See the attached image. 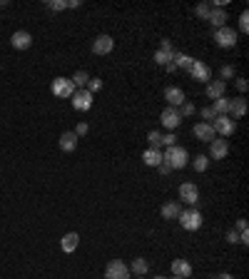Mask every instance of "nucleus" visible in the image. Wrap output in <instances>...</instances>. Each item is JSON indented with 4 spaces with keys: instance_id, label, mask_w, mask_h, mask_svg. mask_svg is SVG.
Listing matches in <instances>:
<instances>
[{
    "instance_id": "1",
    "label": "nucleus",
    "mask_w": 249,
    "mask_h": 279,
    "mask_svg": "<svg viewBox=\"0 0 249 279\" xmlns=\"http://www.w3.org/2000/svg\"><path fill=\"white\" fill-rule=\"evenodd\" d=\"M162 165H167L170 170H182V167L189 165V152L180 145H172L162 152Z\"/></svg>"
},
{
    "instance_id": "2",
    "label": "nucleus",
    "mask_w": 249,
    "mask_h": 279,
    "mask_svg": "<svg viewBox=\"0 0 249 279\" xmlns=\"http://www.w3.org/2000/svg\"><path fill=\"white\" fill-rule=\"evenodd\" d=\"M177 219H180V224L185 227L187 232H197V229L202 227V215H199V210H194V207H189V210H182Z\"/></svg>"
},
{
    "instance_id": "3",
    "label": "nucleus",
    "mask_w": 249,
    "mask_h": 279,
    "mask_svg": "<svg viewBox=\"0 0 249 279\" xmlns=\"http://www.w3.org/2000/svg\"><path fill=\"white\" fill-rule=\"evenodd\" d=\"M105 279H130V267L122 259H112L105 267Z\"/></svg>"
},
{
    "instance_id": "4",
    "label": "nucleus",
    "mask_w": 249,
    "mask_h": 279,
    "mask_svg": "<svg viewBox=\"0 0 249 279\" xmlns=\"http://www.w3.org/2000/svg\"><path fill=\"white\" fill-rule=\"evenodd\" d=\"M212 127H215V132L222 135V137H232L234 130H237V123H234L229 115H217L215 123H212Z\"/></svg>"
},
{
    "instance_id": "5",
    "label": "nucleus",
    "mask_w": 249,
    "mask_h": 279,
    "mask_svg": "<svg viewBox=\"0 0 249 279\" xmlns=\"http://www.w3.org/2000/svg\"><path fill=\"white\" fill-rule=\"evenodd\" d=\"M189 75H192V80H197V83H210V80H212V67H210L207 62L194 60L192 67H189Z\"/></svg>"
},
{
    "instance_id": "6",
    "label": "nucleus",
    "mask_w": 249,
    "mask_h": 279,
    "mask_svg": "<svg viewBox=\"0 0 249 279\" xmlns=\"http://www.w3.org/2000/svg\"><path fill=\"white\" fill-rule=\"evenodd\" d=\"M215 43H217L219 48H234L237 45V32H234V28L224 25V28L215 30Z\"/></svg>"
},
{
    "instance_id": "7",
    "label": "nucleus",
    "mask_w": 249,
    "mask_h": 279,
    "mask_svg": "<svg viewBox=\"0 0 249 279\" xmlns=\"http://www.w3.org/2000/svg\"><path fill=\"white\" fill-rule=\"evenodd\" d=\"M50 90H53L55 97H72L75 95V85L70 83V77H55Z\"/></svg>"
},
{
    "instance_id": "8",
    "label": "nucleus",
    "mask_w": 249,
    "mask_h": 279,
    "mask_svg": "<svg viewBox=\"0 0 249 279\" xmlns=\"http://www.w3.org/2000/svg\"><path fill=\"white\" fill-rule=\"evenodd\" d=\"M72 107L77 112H88L93 107V93H88L85 88L82 90H75V95H72Z\"/></svg>"
},
{
    "instance_id": "9",
    "label": "nucleus",
    "mask_w": 249,
    "mask_h": 279,
    "mask_svg": "<svg viewBox=\"0 0 249 279\" xmlns=\"http://www.w3.org/2000/svg\"><path fill=\"white\" fill-rule=\"evenodd\" d=\"M159 123L164 125L167 130H177L180 125H182V117H180V112H177V107H164L162 110V115H159Z\"/></svg>"
},
{
    "instance_id": "10",
    "label": "nucleus",
    "mask_w": 249,
    "mask_h": 279,
    "mask_svg": "<svg viewBox=\"0 0 249 279\" xmlns=\"http://www.w3.org/2000/svg\"><path fill=\"white\" fill-rule=\"evenodd\" d=\"M180 200L194 207V205L199 202V189H197V185H194V182H182V185H180Z\"/></svg>"
},
{
    "instance_id": "11",
    "label": "nucleus",
    "mask_w": 249,
    "mask_h": 279,
    "mask_svg": "<svg viewBox=\"0 0 249 279\" xmlns=\"http://www.w3.org/2000/svg\"><path fill=\"white\" fill-rule=\"evenodd\" d=\"M192 135L197 137V140H202V142H212V140H217V132H215V127L210 123H197L192 127Z\"/></svg>"
},
{
    "instance_id": "12",
    "label": "nucleus",
    "mask_w": 249,
    "mask_h": 279,
    "mask_svg": "<svg viewBox=\"0 0 249 279\" xmlns=\"http://www.w3.org/2000/svg\"><path fill=\"white\" fill-rule=\"evenodd\" d=\"M112 48H115V40H112L110 35H97V37H95V43H93L95 55H110Z\"/></svg>"
},
{
    "instance_id": "13",
    "label": "nucleus",
    "mask_w": 249,
    "mask_h": 279,
    "mask_svg": "<svg viewBox=\"0 0 249 279\" xmlns=\"http://www.w3.org/2000/svg\"><path fill=\"white\" fill-rule=\"evenodd\" d=\"M227 155H229V142H227L224 137L210 142V157H212V160H224Z\"/></svg>"
},
{
    "instance_id": "14",
    "label": "nucleus",
    "mask_w": 249,
    "mask_h": 279,
    "mask_svg": "<svg viewBox=\"0 0 249 279\" xmlns=\"http://www.w3.org/2000/svg\"><path fill=\"white\" fill-rule=\"evenodd\" d=\"M247 115V100L239 95V97H234V100H229V117L232 120H239V117H244Z\"/></svg>"
},
{
    "instance_id": "15",
    "label": "nucleus",
    "mask_w": 249,
    "mask_h": 279,
    "mask_svg": "<svg viewBox=\"0 0 249 279\" xmlns=\"http://www.w3.org/2000/svg\"><path fill=\"white\" fill-rule=\"evenodd\" d=\"M10 43H13L15 50H28V48L32 45V35L28 30H18V32H13Z\"/></svg>"
},
{
    "instance_id": "16",
    "label": "nucleus",
    "mask_w": 249,
    "mask_h": 279,
    "mask_svg": "<svg viewBox=\"0 0 249 279\" xmlns=\"http://www.w3.org/2000/svg\"><path fill=\"white\" fill-rule=\"evenodd\" d=\"M164 100H167V107H180L187 97L182 88H167L164 90Z\"/></svg>"
},
{
    "instance_id": "17",
    "label": "nucleus",
    "mask_w": 249,
    "mask_h": 279,
    "mask_svg": "<svg viewBox=\"0 0 249 279\" xmlns=\"http://www.w3.org/2000/svg\"><path fill=\"white\" fill-rule=\"evenodd\" d=\"M227 13H224V8H212V13H210V18H207V23L215 28V30H219V28H224L227 25Z\"/></svg>"
},
{
    "instance_id": "18",
    "label": "nucleus",
    "mask_w": 249,
    "mask_h": 279,
    "mask_svg": "<svg viewBox=\"0 0 249 279\" xmlns=\"http://www.w3.org/2000/svg\"><path fill=\"white\" fill-rule=\"evenodd\" d=\"M172 274L175 277H182V279H189L192 277V264L187 259H175L172 262Z\"/></svg>"
},
{
    "instance_id": "19",
    "label": "nucleus",
    "mask_w": 249,
    "mask_h": 279,
    "mask_svg": "<svg viewBox=\"0 0 249 279\" xmlns=\"http://www.w3.org/2000/svg\"><path fill=\"white\" fill-rule=\"evenodd\" d=\"M224 90H227V83H222V80H210V83H207V97H210V100L224 97Z\"/></svg>"
},
{
    "instance_id": "20",
    "label": "nucleus",
    "mask_w": 249,
    "mask_h": 279,
    "mask_svg": "<svg viewBox=\"0 0 249 279\" xmlns=\"http://www.w3.org/2000/svg\"><path fill=\"white\" fill-rule=\"evenodd\" d=\"M77 245H80V234H77V232H67V234L60 240L62 252H67V254H70V252H75Z\"/></svg>"
},
{
    "instance_id": "21",
    "label": "nucleus",
    "mask_w": 249,
    "mask_h": 279,
    "mask_svg": "<svg viewBox=\"0 0 249 279\" xmlns=\"http://www.w3.org/2000/svg\"><path fill=\"white\" fill-rule=\"evenodd\" d=\"M75 147H77V135H75V132H62L60 135L62 152H75Z\"/></svg>"
},
{
    "instance_id": "22",
    "label": "nucleus",
    "mask_w": 249,
    "mask_h": 279,
    "mask_svg": "<svg viewBox=\"0 0 249 279\" xmlns=\"http://www.w3.org/2000/svg\"><path fill=\"white\" fill-rule=\"evenodd\" d=\"M142 162H145L147 167H159V165H162V152L155 150V147H147L145 155H142Z\"/></svg>"
},
{
    "instance_id": "23",
    "label": "nucleus",
    "mask_w": 249,
    "mask_h": 279,
    "mask_svg": "<svg viewBox=\"0 0 249 279\" xmlns=\"http://www.w3.org/2000/svg\"><path fill=\"white\" fill-rule=\"evenodd\" d=\"M159 212H162V217L164 219H177L180 217V212H182V207H180L177 202H164Z\"/></svg>"
},
{
    "instance_id": "24",
    "label": "nucleus",
    "mask_w": 249,
    "mask_h": 279,
    "mask_svg": "<svg viewBox=\"0 0 249 279\" xmlns=\"http://www.w3.org/2000/svg\"><path fill=\"white\" fill-rule=\"evenodd\" d=\"M192 62H194V58H189V55H185V53H172V65L175 67H182V70H189L192 67Z\"/></svg>"
},
{
    "instance_id": "25",
    "label": "nucleus",
    "mask_w": 249,
    "mask_h": 279,
    "mask_svg": "<svg viewBox=\"0 0 249 279\" xmlns=\"http://www.w3.org/2000/svg\"><path fill=\"white\" fill-rule=\"evenodd\" d=\"M147 269H150V264H147V259H142V257L132 259V264H130V272H135L137 277H145Z\"/></svg>"
},
{
    "instance_id": "26",
    "label": "nucleus",
    "mask_w": 249,
    "mask_h": 279,
    "mask_svg": "<svg viewBox=\"0 0 249 279\" xmlns=\"http://www.w3.org/2000/svg\"><path fill=\"white\" fill-rule=\"evenodd\" d=\"M212 110H215L217 115H229V97H219V100H215Z\"/></svg>"
},
{
    "instance_id": "27",
    "label": "nucleus",
    "mask_w": 249,
    "mask_h": 279,
    "mask_svg": "<svg viewBox=\"0 0 249 279\" xmlns=\"http://www.w3.org/2000/svg\"><path fill=\"white\" fill-rule=\"evenodd\" d=\"M88 80H90V75H88L85 70H77V72L70 77V83H72L75 88H82V85H88Z\"/></svg>"
},
{
    "instance_id": "28",
    "label": "nucleus",
    "mask_w": 249,
    "mask_h": 279,
    "mask_svg": "<svg viewBox=\"0 0 249 279\" xmlns=\"http://www.w3.org/2000/svg\"><path fill=\"white\" fill-rule=\"evenodd\" d=\"M192 165H194V170L197 172H207V167H210V157L207 155H197L192 160Z\"/></svg>"
},
{
    "instance_id": "29",
    "label": "nucleus",
    "mask_w": 249,
    "mask_h": 279,
    "mask_svg": "<svg viewBox=\"0 0 249 279\" xmlns=\"http://www.w3.org/2000/svg\"><path fill=\"white\" fill-rule=\"evenodd\" d=\"M210 13H212V3H199V5L194 8V15H197V18H202V20H207V18H210Z\"/></svg>"
},
{
    "instance_id": "30",
    "label": "nucleus",
    "mask_w": 249,
    "mask_h": 279,
    "mask_svg": "<svg viewBox=\"0 0 249 279\" xmlns=\"http://www.w3.org/2000/svg\"><path fill=\"white\" fill-rule=\"evenodd\" d=\"M175 53V50H172ZM172 53H167V50H157L155 53V62L157 65H162V67H167L170 62H172Z\"/></svg>"
},
{
    "instance_id": "31",
    "label": "nucleus",
    "mask_w": 249,
    "mask_h": 279,
    "mask_svg": "<svg viewBox=\"0 0 249 279\" xmlns=\"http://www.w3.org/2000/svg\"><path fill=\"white\" fill-rule=\"evenodd\" d=\"M199 115H202V123H210V125L215 123V117H217V112L212 110V105H210V107H202Z\"/></svg>"
},
{
    "instance_id": "32",
    "label": "nucleus",
    "mask_w": 249,
    "mask_h": 279,
    "mask_svg": "<svg viewBox=\"0 0 249 279\" xmlns=\"http://www.w3.org/2000/svg\"><path fill=\"white\" fill-rule=\"evenodd\" d=\"M177 112H180V117H189V115H194V105L192 102H182L180 107H177Z\"/></svg>"
},
{
    "instance_id": "33",
    "label": "nucleus",
    "mask_w": 249,
    "mask_h": 279,
    "mask_svg": "<svg viewBox=\"0 0 249 279\" xmlns=\"http://www.w3.org/2000/svg\"><path fill=\"white\" fill-rule=\"evenodd\" d=\"M100 88H102V80H100V77H90V80H88V85H85V90H88V93H97V90H100Z\"/></svg>"
},
{
    "instance_id": "34",
    "label": "nucleus",
    "mask_w": 249,
    "mask_h": 279,
    "mask_svg": "<svg viewBox=\"0 0 249 279\" xmlns=\"http://www.w3.org/2000/svg\"><path fill=\"white\" fill-rule=\"evenodd\" d=\"M147 142H150V147H159V145H162V135H159V132H157V130H152V132H150V135H147Z\"/></svg>"
},
{
    "instance_id": "35",
    "label": "nucleus",
    "mask_w": 249,
    "mask_h": 279,
    "mask_svg": "<svg viewBox=\"0 0 249 279\" xmlns=\"http://www.w3.org/2000/svg\"><path fill=\"white\" fill-rule=\"evenodd\" d=\"M48 8L53 10V13H60L67 8V0H48Z\"/></svg>"
},
{
    "instance_id": "36",
    "label": "nucleus",
    "mask_w": 249,
    "mask_h": 279,
    "mask_svg": "<svg viewBox=\"0 0 249 279\" xmlns=\"http://www.w3.org/2000/svg\"><path fill=\"white\" fill-rule=\"evenodd\" d=\"M219 75H222V83H224V80H232V77H234V67H232V65H222V67H219Z\"/></svg>"
},
{
    "instance_id": "37",
    "label": "nucleus",
    "mask_w": 249,
    "mask_h": 279,
    "mask_svg": "<svg viewBox=\"0 0 249 279\" xmlns=\"http://www.w3.org/2000/svg\"><path fill=\"white\" fill-rule=\"evenodd\" d=\"M239 30L249 32V13L247 10H242V15H239Z\"/></svg>"
},
{
    "instance_id": "38",
    "label": "nucleus",
    "mask_w": 249,
    "mask_h": 279,
    "mask_svg": "<svg viewBox=\"0 0 249 279\" xmlns=\"http://www.w3.org/2000/svg\"><path fill=\"white\" fill-rule=\"evenodd\" d=\"M162 145H164V147H172V145H177V135H175V132H167V135L162 137Z\"/></svg>"
},
{
    "instance_id": "39",
    "label": "nucleus",
    "mask_w": 249,
    "mask_h": 279,
    "mask_svg": "<svg viewBox=\"0 0 249 279\" xmlns=\"http://www.w3.org/2000/svg\"><path fill=\"white\" fill-rule=\"evenodd\" d=\"M227 242L237 245V242H239V232H237V229H229V232H227Z\"/></svg>"
},
{
    "instance_id": "40",
    "label": "nucleus",
    "mask_w": 249,
    "mask_h": 279,
    "mask_svg": "<svg viewBox=\"0 0 249 279\" xmlns=\"http://www.w3.org/2000/svg\"><path fill=\"white\" fill-rule=\"evenodd\" d=\"M88 130H90L88 123H80L77 127H75V135H77V137H82V135H88Z\"/></svg>"
},
{
    "instance_id": "41",
    "label": "nucleus",
    "mask_w": 249,
    "mask_h": 279,
    "mask_svg": "<svg viewBox=\"0 0 249 279\" xmlns=\"http://www.w3.org/2000/svg\"><path fill=\"white\" fill-rule=\"evenodd\" d=\"M237 232H239V234H249L247 232V219H237Z\"/></svg>"
},
{
    "instance_id": "42",
    "label": "nucleus",
    "mask_w": 249,
    "mask_h": 279,
    "mask_svg": "<svg viewBox=\"0 0 249 279\" xmlns=\"http://www.w3.org/2000/svg\"><path fill=\"white\" fill-rule=\"evenodd\" d=\"M247 88H249L247 80H244V77H237V90H239V93H247Z\"/></svg>"
},
{
    "instance_id": "43",
    "label": "nucleus",
    "mask_w": 249,
    "mask_h": 279,
    "mask_svg": "<svg viewBox=\"0 0 249 279\" xmlns=\"http://www.w3.org/2000/svg\"><path fill=\"white\" fill-rule=\"evenodd\" d=\"M159 50H167V53H172V40H167V37H164V40L159 43Z\"/></svg>"
},
{
    "instance_id": "44",
    "label": "nucleus",
    "mask_w": 249,
    "mask_h": 279,
    "mask_svg": "<svg viewBox=\"0 0 249 279\" xmlns=\"http://www.w3.org/2000/svg\"><path fill=\"white\" fill-rule=\"evenodd\" d=\"M215 279H234V277H232L229 272H222V274H217V277H215Z\"/></svg>"
},
{
    "instance_id": "45",
    "label": "nucleus",
    "mask_w": 249,
    "mask_h": 279,
    "mask_svg": "<svg viewBox=\"0 0 249 279\" xmlns=\"http://www.w3.org/2000/svg\"><path fill=\"white\" fill-rule=\"evenodd\" d=\"M67 8H80V0H67Z\"/></svg>"
},
{
    "instance_id": "46",
    "label": "nucleus",
    "mask_w": 249,
    "mask_h": 279,
    "mask_svg": "<svg viewBox=\"0 0 249 279\" xmlns=\"http://www.w3.org/2000/svg\"><path fill=\"white\" fill-rule=\"evenodd\" d=\"M159 172H162V175H170V172H172V170H170V167H167V165H159Z\"/></svg>"
},
{
    "instance_id": "47",
    "label": "nucleus",
    "mask_w": 249,
    "mask_h": 279,
    "mask_svg": "<svg viewBox=\"0 0 249 279\" xmlns=\"http://www.w3.org/2000/svg\"><path fill=\"white\" fill-rule=\"evenodd\" d=\"M0 5H8V3H5V0H0Z\"/></svg>"
},
{
    "instance_id": "48",
    "label": "nucleus",
    "mask_w": 249,
    "mask_h": 279,
    "mask_svg": "<svg viewBox=\"0 0 249 279\" xmlns=\"http://www.w3.org/2000/svg\"><path fill=\"white\" fill-rule=\"evenodd\" d=\"M155 279H167V277H155Z\"/></svg>"
},
{
    "instance_id": "49",
    "label": "nucleus",
    "mask_w": 249,
    "mask_h": 279,
    "mask_svg": "<svg viewBox=\"0 0 249 279\" xmlns=\"http://www.w3.org/2000/svg\"><path fill=\"white\" fill-rule=\"evenodd\" d=\"M172 279H182V277H172Z\"/></svg>"
}]
</instances>
